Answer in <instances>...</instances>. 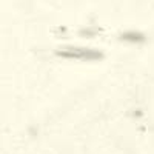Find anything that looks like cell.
<instances>
[{"label":"cell","instance_id":"obj_1","mask_svg":"<svg viewBox=\"0 0 154 154\" xmlns=\"http://www.w3.org/2000/svg\"><path fill=\"white\" fill-rule=\"evenodd\" d=\"M56 54L60 57H65V59H75V60H99V59H102L100 51L91 49V48H77V46L62 48Z\"/></svg>","mask_w":154,"mask_h":154},{"label":"cell","instance_id":"obj_2","mask_svg":"<svg viewBox=\"0 0 154 154\" xmlns=\"http://www.w3.org/2000/svg\"><path fill=\"white\" fill-rule=\"evenodd\" d=\"M122 40H126V42H131V43H139L143 40V35L142 34H137V32H126L122 35Z\"/></svg>","mask_w":154,"mask_h":154}]
</instances>
